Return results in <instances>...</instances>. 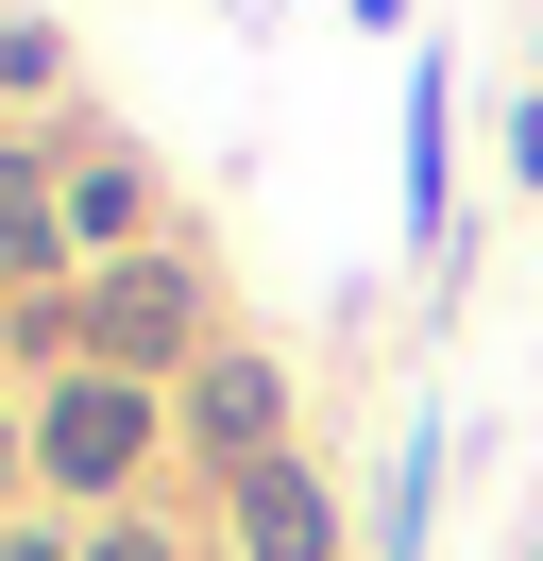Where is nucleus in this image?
I'll use <instances>...</instances> for the list:
<instances>
[{"instance_id":"1","label":"nucleus","mask_w":543,"mask_h":561,"mask_svg":"<svg viewBox=\"0 0 543 561\" xmlns=\"http://www.w3.org/2000/svg\"><path fill=\"white\" fill-rule=\"evenodd\" d=\"M136 443H153V409H136L119 375H85V391H51V425H34V459H51L68 493H102V477H136Z\"/></svg>"},{"instance_id":"2","label":"nucleus","mask_w":543,"mask_h":561,"mask_svg":"<svg viewBox=\"0 0 543 561\" xmlns=\"http://www.w3.org/2000/svg\"><path fill=\"white\" fill-rule=\"evenodd\" d=\"M187 273H170V255H119V273H102V307H85V341L102 357H187Z\"/></svg>"},{"instance_id":"3","label":"nucleus","mask_w":543,"mask_h":561,"mask_svg":"<svg viewBox=\"0 0 543 561\" xmlns=\"http://www.w3.org/2000/svg\"><path fill=\"white\" fill-rule=\"evenodd\" d=\"M272 425H289V391H272V357H204V443H221L238 477H255V459H289Z\"/></svg>"},{"instance_id":"4","label":"nucleus","mask_w":543,"mask_h":561,"mask_svg":"<svg viewBox=\"0 0 543 561\" xmlns=\"http://www.w3.org/2000/svg\"><path fill=\"white\" fill-rule=\"evenodd\" d=\"M238 545L255 561H323V493H305L289 459H255V477H238Z\"/></svg>"},{"instance_id":"5","label":"nucleus","mask_w":543,"mask_h":561,"mask_svg":"<svg viewBox=\"0 0 543 561\" xmlns=\"http://www.w3.org/2000/svg\"><path fill=\"white\" fill-rule=\"evenodd\" d=\"M51 239H68V221H51V205H34V187H18V171H0V273H51Z\"/></svg>"},{"instance_id":"6","label":"nucleus","mask_w":543,"mask_h":561,"mask_svg":"<svg viewBox=\"0 0 543 561\" xmlns=\"http://www.w3.org/2000/svg\"><path fill=\"white\" fill-rule=\"evenodd\" d=\"M85 561H170V545H153V527H119V545H85Z\"/></svg>"},{"instance_id":"7","label":"nucleus","mask_w":543,"mask_h":561,"mask_svg":"<svg viewBox=\"0 0 543 561\" xmlns=\"http://www.w3.org/2000/svg\"><path fill=\"white\" fill-rule=\"evenodd\" d=\"M0 561H51V545H34V527H18V545H0Z\"/></svg>"}]
</instances>
